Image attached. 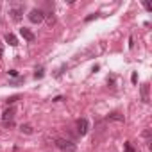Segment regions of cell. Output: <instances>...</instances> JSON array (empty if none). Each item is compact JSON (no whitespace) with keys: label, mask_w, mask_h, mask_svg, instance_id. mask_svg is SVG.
<instances>
[{"label":"cell","mask_w":152,"mask_h":152,"mask_svg":"<svg viewBox=\"0 0 152 152\" xmlns=\"http://www.w3.org/2000/svg\"><path fill=\"white\" fill-rule=\"evenodd\" d=\"M88 129H90L88 120H86V118H79V120H77V132H79L81 136H84V134L88 132Z\"/></svg>","instance_id":"4"},{"label":"cell","mask_w":152,"mask_h":152,"mask_svg":"<svg viewBox=\"0 0 152 152\" xmlns=\"http://www.w3.org/2000/svg\"><path fill=\"white\" fill-rule=\"evenodd\" d=\"M43 18H45V13H43L41 9H32V11L29 13V20H31L32 23H41Z\"/></svg>","instance_id":"2"},{"label":"cell","mask_w":152,"mask_h":152,"mask_svg":"<svg viewBox=\"0 0 152 152\" xmlns=\"http://www.w3.org/2000/svg\"><path fill=\"white\" fill-rule=\"evenodd\" d=\"M20 34H22V38H23L25 41H34V32H32L31 29L22 27V29H20Z\"/></svg>","instance_id":"6"},{"label":"cell","mask_w":152,"mask_h":152,"mask_svg":"<svg viewBox=\"0 0 152 152\" xmlns=\"http://www.w3.org/2000/svg\"><path fill=\"white\" fill-rule=\"evenodd\" d=\"M107 120H116V122H124V115H120V113H113V115H109V116H107Z\"/></svg>","instance_id":"9"},{"label":"cell","mask_w":152,"mask_h":152,"mask_svg":"<svg viewBox=\"0 0 152 152\" xmlns=\"http://www.w3.org/2000/svg\"><path fill=\"white\" fill-rule=\"evenodd\" d=\"M16 100H18V95H15V97H11V99H7L6 102H7V104H15Z\"/></svg>","instance_id":"13"},{"label":"cell","mask_w":152,"mask_h":152,"mask_svg":"<svg viewBox=\"0 0 152 152\" xmlns=\"http://www.w3.org/2000/svg\"><path fill=\"white\" fill-rule=\"evenodd\" d=\"M141 100L143 102H148V84L147 83L141 86Z\"/></svg>","instance_id":"8"},{"label":"cell","mask_w":152,"mask_h":152,"mask_svg":"<svg viewBox=\"0 0 152 152\" xmlns=\"http://www.w3.org/2000/svg\"><path fill=\"white\" fill-rule=\"evenodd\" d=\"M15 107H7L6 111H4V115H2V120H4V124L6 125H13V118H15Z\"/></svg>","instance_id":"3"},{"label":"cell","mask_w":152,"mask_h":152,"mask_svg":"<svg viewBox=\"0 0 152 152\" xmlns=\"http://www.w3.org/2000/svg\"><path fill=\"white\" fill-rule=\"evenodd\" d=\"M9 15H11V18L15 22H20L22 20V15H23V9L22 7H11L9 9Z\"/></svg>","instance_id":"5"},{"label":"cell","mask_w":152,"mask_h":152,"mask_svg":"<svg viewBox=\"0 0 152 152\" xmlns=\"http://www.w3.org/2000/svg\"><path fill=\"white\" fill-rule=\"evenodd\" d=\"M143 6H145V9H147V11H150V9H152V7H150V4H148V2H143Z\"/></svg>","instance_id":"16"},{"label":"cell","mask_w":152,"mask_h":152,"mask_svg":"<svg viewBox=\"0 0 152 152\" xmlns=\"http://www.w3.org/2000/svg\"><path fill=\"white\" fill-rule=\"evenodd\" d=\"M34 77H36V79H41V77H43V68L36 70V73H34Z\"/></svg>","instance_id":"12"},{"label":"cell","mask_w":152,"mask_h":152,"mask_svg":"<svg viewBox=\"0 0 152 152\" xmlns=\"http://www.w3.org/2000/svg\"><path fill=\"white\" fill-rule=\"evenodd\" d=\"M54 20H56V18H54V15H48V23H50V25L54 23Z\"/></svg>","instance_id":"14"},{"label":"cell","mask_w":152,"mask_h":152,"mask_svg":"<svg viewBox=\"0 0 152 152\" xmlns=\"http://www.w3.org/2000/svg\"><path fill=\"white\" fill-rule=\"evenodd\" d=\"M2 54H4V50H2V47H0V57H2Z\"/></svg>","instance_id":"18"},{"label":"cell","mask_w":152,"mask_h":152,"mask_svg":"<svg viewBox=\"0 0 152 152\" xmlns=\"http://www.w3.org/2000/svg\"><path fill=\"white\" fill-rule=\"evenodd\" d=\"M124 152H136V150L132 148V145H131V143H125V145H124Z\"/></svg>","instance_id":"11"},{"label":"cell","mask_w":152,"mask_h":152,"mask_svg":"<svg viewBox=\"0 0 152 152\" xmlns=\"http://www.w3.org/2000/svg\"><path fill=\"white\" fill-rule=\"evenodd\" d=\"M56 147H57V148H61V150H68V152H73V150H75L73 141L64 140V138H57V140H56Z\"/></svg>","instance_id":"1"},{"label":"cell","mask_w":152,"mask_h":152,"mask_svg":"<svg viewBox=\"0 0 152 152\" xmlns=\"http://www.w3.org/2000/svg\"><path fill=\"white\" fill-rule=\"evenodd\" d=\"M20 129H22V132H25V134H32V125H31V124H25V125H22Z\"/></svg>","instance_id":"10"},{"label":"cell","mask_w":152,"mask_h":152,"mask_svg":"<svg viewBox=\"0 0 152 152\" xmlns=\"http://www.w3.org/2000/svg\"><path fill=\"white\" fill-rule=\"evenodd\" d=\"M131 81H132V83H136V81H138V75H136V72L132 73V77H131Z\"/></svg>","instance_id":"15"},{"label":"cell","mask_w":152,"mask_h":152,"mask_svg":"<svg viewBox=\"0 0 152 152\" xmlns=\"http://www.w3.org/2000/svg\"><path fill=\"white\" fill-rule=\"evenodd\" d=\"M93 18H97V15H91V16H88V18H86V22H91Z\"/></svg>","instance_id":"17"},{"label":"cell","mask_w":152,"mask_h":152,"mask_svg":"<svg viewBox=\"0 0 152 152\" xmlns=\"http://www.w3.org/2000/svg\"><path fill=\"white\" fill-rule=\"evenodd\" d=\"M6 43H9L11 47H16V45H18V39H16V36H15V34H11V32H9V34H6Z\"/></svg>","instance_id":"7"}]
</instances>
